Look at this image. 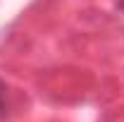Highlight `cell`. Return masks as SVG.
<instances>
[{
    "instance_id": "cell-1",
    "label": "cell",
    "mask_w": 124,
    "mask_h": 122,
    "mask_svg": "<svg viewBox=\"0 0 124 122\" xmlns=\"http://www.w3.org/2000/svg\"><path fill=\"white\" fill-rule=\"evenodd\" d=\"M0 110H2V84H0Z\"/></svg>"
}]
</instances>
